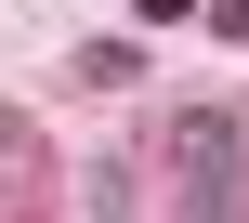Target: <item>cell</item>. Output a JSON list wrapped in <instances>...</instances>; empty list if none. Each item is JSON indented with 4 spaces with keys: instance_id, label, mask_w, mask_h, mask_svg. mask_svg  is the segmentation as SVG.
<instances>
[{
    "instance_id": "3957f363",
    "label": "cell",
    "mask_w": 249,
    "mask_h": 223,
    "mask_svg": "<svg viewBox=\"0 0 249 223\" xmlns=\"http://www.w3.org/2000/svg\"><path fill=\"white\" fill-rule=\"evenodd\" d=\"M210 26H223V53H249V0H223V13H210Z\"/></svg>"
},
{
    "instance_id": "7a4b0ae2",
    "label": "cell",
    "mask_w": 249,
    "mask_h": 223,
    "mask_svg": "<svg viewBox=\"0 0 249 223\" xmlns=\"http://www.w3.org/2000/svg\"><path fill=\"white\" fill-rule=\"evenodd\" d=\"M66 79H79V92H131V79H144V53H131V39H79V53H66Z\"/></svg>"
},
{
    "instance_id": "277c9868",
    "label": "cell",
    "mask_w": 249,
    "mask_h": 223,
    "mask_svg": "<svg viewBox=\"0 0 249 223\" xmlns=\"http://www.w3.org/2000/svg\"><path fill=\"white\" fill-rule=\"evenodd\" d=\"M0 158H26V118H13V105H0Z\"/></svg>"
},
{
    "instance_id": "6da1fadb",
    "label": "cell",
    "mask_w": 249,
    "mask_h": 223,
    "mask_svg": "<svg viewBox=\"0 0 249 223\" xmlns=\"http://www.w3.org/2000/svg\"><path fill=\"white\" fill-rule=\"evenodd\" d=\"M171 171H184V210H236V184H249V118H236V105L171 118Z\"/></svg>"
}]
</instances>
